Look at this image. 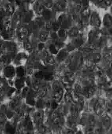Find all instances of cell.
Masks as SVG:
<instances>
[{
  "mask_svg": "<svg viewBox=\"0 0 112 134\" xmlns=\"http://www.w3.org/2000/svg\"><path fill=\"white\" fill-rule=\"evenodd\" d=\"M105 107V103L102 99L98 100L95 104L94 106L95 112L98 115H101L103 113Z\"/></svg>",
  "mask_w": 112,
  "mask_h": 134,
  "instance_id": "3957f363",
  "label": "cell"
},
{
  "mask_svg": "<svg viewBox=\"0 0 112 134\" xmlns=\"http://www.w3.org/2000/svg\"><path fill=\"white\" fill-rule=\"evenodd\" d=\"M102 87L105 91H112V81L105 79L102 83Z\"/></svg>",
  "mask_w": 112,
  "mask_h": 134,
  "instance_id": "5b68a950",
  "label": "cell"
},
{
  "mask_svg": "<svg viewBox=\"0 0 112 134\" xmlns=\"http://www.w3.org/2000/svg\"><path fill=\"white\" fill-rule=\"evenodd\" d=\"M111 103H112V100H111Z\"/></svg>",
  "mask_w": 112,
  "mask_h": 134,
  "instance_id": "4fadbf2b",
  "label": "cell"
},
{
  "mask_svg": "<svg viewBox=\"0 0 112 134\" xmlns=\"http://www.w3.org/2000/svg\"><path fill=\"white\" fill-rule=\"evenodd\" d=\"M3 73L6 78L9 80L12 79L16 74V70L14 69V65H8L6 66L4 69Z\"/></svg>",
  "mask_w": 112,
  "mask_h": 134,
  "instance_id": "6da1fadb",
  "label": "cell"
},
{
  "mask_svg": "<svg viewBox=\"0 0 112 134\" xmlns=\"http://www.w3.org/2000/svg\"><path fill=\"white\" fill-rule=\"evenodd\" d=\"M110 68H111V70L112 71V62L111 63V65H110Z\"/></svg>",
  "mask_w": 112,
  "mask_h": 134,
  "instance_id": "8fae6325",
  "label": "cell"
},
{
  "mask_svg": "<svg viewBox=\"0 0 112 134\" xmlns=\"http://www.w3.org/2000/svg\"><path fill=\"white\" fill-rule=\"evenodd\" d=\"M112 124V120L109 116L107 114H104L102 119V127L103 129H109Z\"/></svg>",
  "mask_w": 112,
  "mask_h": 134,
  "instance_id": "277c9868",
  "label": "cell"
},
{
  "mask_svg": "<svg viewBox=\"0 0 112 134\" xmlns=\"http://www.w3.org/2000/svg\"><path fill=\"white\" fill-rule=\"evenodd\" d=\"M110 133H112V127L110 128Z\"/></svg>",
  "mask_w": 112,
  "mask_h": 134,
  "instance_id": "30bf717a",
  "label": "cell"
},
{
  "mask_svg": "<svg viewBox=\"0 0 112 134\" xmlns=\"http://www.w3.org/2000/svg\"><path fill=\"white\" fill-rule=\"evenodd\" d=\"M27 32L25 29H21L20 32V36L21 37H24L27 35Z\"/></svg>",
  "mask_w": 112,
  "mask_h": 134,
  "instance_id": "9c48e42d",
  "label": "cell"
},
{
  "mask_svg": "<svg viewBox=\"0 0 112 134\" xmlns=\"http://www.w3.org/2000/svg\"><path fill=\"white\" fill-rule=\"evenodd\" d=\"M14 85L17 88H20L23 87L24 85V82L21 77H18L14 82Z\"/></svg>",
  "mask_w": 112,
  "mask_h": 134,
  "instance_id": "8992f818",
  "label": "cell"
},
{
  "mask_svg": "<svg viewBox=\"0 0 112 134\" xmlns=\"http://www.w3.org/2000/svg\"><path fill=\"white\" fill-rule=\"evenodd\" d=\"M5 14V11L2 8H0V22L2 20H3L4 19Z\"/></svg>",
  "mask_w": 112,
  "mask_h": 134,
  "instance_id": "ba28073f",
  "label": "cell"
},
{
  "mask_svg": "<svg viewBox=\"0 0 112 134\" xmlns=\"http://www.w3.org/2000/svg\"><path fill=\"white\" fill-rule=\"evenodd\" d=\"M13 9L12 6L10 4H8L6 6V13H7L8 15H11L13 13Z\"/></svg>",
  "mask_w": 112,
  "mask_h": 134,
  "instance_id": "52a82bcc",
  "label": "cell"
},
{
  "mask_svg": "<svg viewBox=\"0 0 112 134\" xmlns=\"http://www.w3.org/2000/svg\"><path fill=\"white\" fill-rule=\"evenodd\" d=\"M27 56L24 53L18 54L13 60V65L16 66H21L27 61Z\"/></svg>",
  "mask_w": 112,
  "mask_h": 134,
  "instance_id": "7a4b0ae2",
  "label": "cell"
},
{
  "mask_svg": "<svg viewBox=\"0 0 112 134\" xmlns=\"http://www.w3.org/2000/svg\"><path fill=\"white\" fill-rule=\"evenodd\" d=\"M111 114H112V110H111Z\"/></svg>",
  "mask_w": 112,
  "mask_h": 134,
  "instance_id": "7c38bea8",
  "label": "cell"
}]
</instances>
